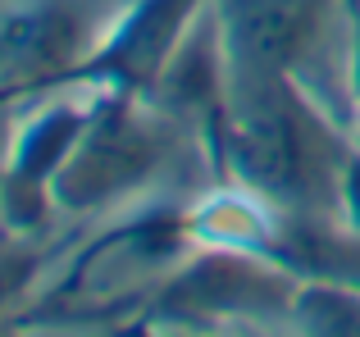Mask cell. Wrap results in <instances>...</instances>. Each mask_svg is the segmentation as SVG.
Listing matches in <instances>:
<instances>
[{
    "mask_svg": "<svg viewBox=\"0 0 360 337\" xmlns=\"http://www.w3.org/2000/svg\"><path fill=\"white\" fill-rule=\"evenodd\" d=\"M333 0H219L224 82L297 78L328 27Z\"/></svg>",
    "mask_w": 360,
    "mask_h": 337,
    "instance_id": "cell-1",
    "label": "cell"
},
{
    "mask_svg": "<svg viewBox=\"0 0 360 337\" xmlns=\"http://www.w3.org/2000/svg\"><path fill=\"white\" fill-rule=\"evenodd\" d=\"M352 18V91H356V114H360V0H342Z\"/></svg>",
    "mask_w": 360,
    "mask_h": 337,
    "instance_id": "cell-2",
    "label": "cell"
}]
</instances>
